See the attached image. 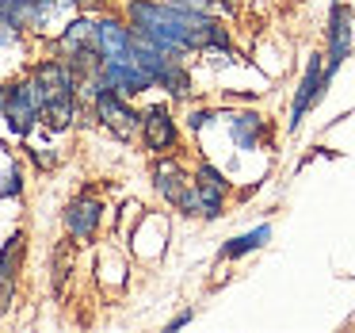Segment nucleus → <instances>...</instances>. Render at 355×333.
Segmentation results:
<instances>
[{
  "label": "nucleus",
  "instance_id": "f257e3e1",
  "mask_svg": "<svg viewBox=\"0 0 355 333\" xmlns=\"http://www.w3.org/2000/svg\"><path fill=\"white\" fill-rule=\"evenodd\" d=\"M126 24L138 39L153 42L161 50H172V54L230 50L225 27L199 8H176V4H161V0H130Z\"/></svg>",
  "mask_w": 355,
  "mask_h": 333
},
{
  "label": "nucleus",
  "instance_id": "f03ea898",
  "mask_svg": "<svg viewBox=\"0 0 355 333\" xmlns=\"http://www.w3.org/2000/svg\"><path fill=\"white\" fill-rule=\"evenodd\" d=\"M31 81L39 85L42 96V119L50 131H69L73 119L80 115V100H77V77L69 73V65L62 58H46L31 70Z\"/></svg>",
  "mask_w": 355,
  "mask_h": 333
},
{
  "label": "nucleus",
  "instance_id": "7ed1b4c3",
  "mask_svg": "<svg viewBox=\"0 0 355 333\" xmlns=\"http://www.w3.org/2000/svg\"><path fill=\"white\" fill-rule=\"evenodd\" d=\"M58 54L69 65V73L77 77V85H85L88 77H100V47H96V24L92 19H73L69 27H62L58 35Z\"/></svg>",
  "mask_w": 355,
  "mask_h": 333
},
{
  "label": "nucleus",
  "instance_id": "20e7f679",
  "mask_svg": "<svg viewBox=\"0 0 355 333\" xmlns=\"http://www.w3.org/2000/svg\"><path fill=\"white\" fill-rule=\"evenodd\" d=\"M225 192H230V180L214 169V165L202 161L195 169V180L187 188V195L180 200V211L184 215H202V218H218L225 207Z\"/></svg>",
  "mask_w": 355,
  "mask_h": 333
},
{
  "label": "nucleus",
  "instance_id": "39448f33",
  "mask_svg": "<svg viewBox=\"0 0 355 333\" xmlns=\"http://www.w3.org/2000/svg\"><path fill=\"white\" fill-rule=\"evenodd\" d=\"M0 115L8 119L12 134H19V138H27V134H31V127L42 119V96H39V85L31 81V73H27L24 81H16V85L4 88Z\"/></svg>",
  "mask_w": 355,
  "mask_h": 333
},
{
  "label": "nucleus",
  "instance_id": "423d86ee",
  "mask_svg": "<svg viewBox=\"0 0 355 333\" xmlns=\"http://www.w3.org/2000/svg\"><path fill=\"white\" fill-rule=\"evenodd\" d=\"M92 115L100 119L111 134H119V138H130L141 123V111H134L126 96L111 92V88H103V85H96V92H92Z\"/></svg>",
  "mask_w": 355,
  "mask_h": 333
},
{
  "label": "nucleus",
  "instance_id": "0eeeda50",
  "mask_svg": "<svg viewBox=\"0 0 355 333\" xmlns=\"http://www.w3.org/2000/svg\"><path fill=\"white\" fill-rule=\"evenodd\" d=\"M355 12L347 8L344 0H336L329 12V54H324V73L336 77V70L352 58V47H355Z\"/></svg>",
  "mask_w": 355,
  "mask_h": 333
},
{
  "label": "nucleus",
  "instance_id": "6e6552de",
  "mask_svg": "<svg viewBox=\"0 0 355 333\" xmlns=\"http://www.w3.org/2000/svg\"><path fill=\"white\" fill-rule=\"evenodd\" d=\"M329 81L332 77L324 73V54H313V58H309V65H306V73H302V85H298V92H294V104H291V123H286L291 131H298L302 119L309 115V108L321 104Z\"/></svg>",
  "mask_w": 355,
  "mask_h": 333
},
{
  "label": "nucleus",
  "instance_id": "1a4fd4ad",
  "mask_svg": "<svg viewBox=\"0 0 355 333\" xmlns=\"http://www.w3.org/2000/svg\"><path fill=\"white\" fill-rule=\"evenodd\" d=\"M141 142H146V149L149 154H157V157H168L172 149H176V142H180V127H176V119L168 115V108H146L141 111Z\"/></svg>",
  "mask_w": 355,
  "mask_h": 333
},
{
  "label": "nucleus",
  "instance_id": "9d476101",
  "mask_svg": "<svg viewBox=\"0 0 355 333\" xmlns=\"http://www.w3.org/2000/svg\"><path fill=\"white\" fill-rule=\"evenodd\" d=\"M27 257V238L24 234H12L0 249V314H8L12 299H16V284H19V268H24Z\"/></svg>",
  "mask_w": 355,
  "mask_h": 333
},
{
  "label": "nucleus",
  "instance_id": "9b49d317",
  "mask_svg": "<svg viewBox=\"0 0 355 333\" xmlns=\"http://www.w3.org/2000/svg\"><path fill=\"white\" fill-rule=\"evenodd\" d=\"M100 81L103 88H111V92H119V96H138V92H146V88H153V81H149V73L146 70H138L134 62H103L100 65Z\"/></svg>",
  "mask_w": 355,
  "mask_h": 333
},
{
  "label": "nucleus",
  "instance_id": "f8f14e48",
  "mask_svg": "<svg viewBox=\"0 0 355 333\" xmlns=\"http://www.w3.org/2000/svg\"><path fill=\"white\" fill-rule=\"evenodd\" d=\"M130 42H134V31L123 19L107 16L96 24V47H100L103 62H130Z\"/></svg>",
  "mask_w": 355,
  "mask_h": 333
},
{
  "label": "nucleus",
  "instance_id": "ddd939ff",
  "mask_svg": "<svg viewBox=\"0 0 355 333\" xmlns=\"http://www.w3.org/2000/svg\"><path fill=\"white\" fill-rule=\"evenodd\" d=\"M100 218H103L100 200L80 195V200H73L69 211H65V230H69V238H77V241H92L96 230H100Z\"/></svg>",
  "mask_w": 355,
  "mask_h": 333
},
{
  "label": "nucleus",
  "instance_id": "4468645a",
  "mask_svg": "<svg viewBox=\"0 0 355 333\" xmlns=\"http://www.w3.org/2000/svg\"><path fill=\"white\" fill-rule=\"evenodd\" d=\"M153 188H157V195H161V200H168L172 207H180V200L187 195L191 180H187V172L180 169L176 161H168V157H164V161L157 165V172H153Z\"/></svg>",
  "mask_w": 355,
  "mask_h": 333
},
{
  "label": "nucleus",
  "instance_id": "2eb2a0df",
  "mask_svg": "<svg viewBox=\"0 0 355 333\" xmlns=\"http://www.w3.org/2000/svg\"><path fill=\"white\" fill-rule=\"evenodd\" d=\"M230 134L241 149H256L263 142V134H268V123L256 111H237V115H230Z\"/></svg>",
  "mask_w": 355,
  "mask_h": 333
},
{
  "label": "nucleus",
  "instance_id": "dca6fc26",
  "mask_svg": "<svg viewBox=\"0 0 355 333\" xmlns=\"http://www.w3.org/2000/svg\"><path fill=\"white\" fill-rule=\"evenodd\" d=\"M271 241V226L263 222V226H256V230H248V234H237V238H230L222 245V261H237V257H245V253H256L260 245H268Z\"/></svg>",
  "mask_w": 355,
  "mask_h": 333
},
{
  "label": "nucleus",
  "instance_id": "f3484780",
  "mask_svg": "<svg viewBox=\"0 0 355 333\" xmlns=\"http://www.w3.org/2000/svg\"><path fill=\"white\" fill-rule=\"evenodd\" d=\"M80 0H31L35 8V27H46L54 16H73Z\"/></svg>",
  "mask_w": 355,
  "mask_h": 333
},
{
  "label": "nucleus",
  "instance_id": "a211bd4d",
  "mask_svg": "<svg viewBox=\"0 0 355 333\" xmlns=\"http://www.w3.org/2000/svg\"><path fill=\"white\" fill-rule=\"evenodd\" d=\"M19 188H24V172H19V165H12L4 184H0V195H19Z\"/></svg>",
  "mask_w": 355,
  "mask_h": 333
},
{
  "label": "nucleus",
  "instance_id": "6ab92c4d",
  "mask_svg": "<svg viewBox=\"0 0 355 333\" xmlns=\"http://www.w3.org/2000/svg\"><path fill=\"white\" fill-rule=\"evenodd\" d=\"M161 4H176V8H199V12L210 8L207 0H161Z\"/></svg>",
  "mask_w": 355,
  "mask_h": 333
},
{
  "label": "nucleus",
  "instance_id": "aec40b11",
  "mask_svg": "<svg viewBox=\"0 0 355 333\" xmlns=\"http://www.w3.org/2000/svg\"><path fill=\"white\" fill-rule=\"evenodd\" d=\"M187 322H191V310H184V314H176V318H172V322H168V330H180V325H187Z\"/></svg>",
  "mask_w": 355,
  "mask_h": 333
},
{
  "label": "nucleus",
  "instance_id": "412c9836",
  "mask_svg": "<svg viewBox=\"0 0 355 333\" xmlns=\"http://www.w3.org/2000/svg\"><path fill=\"white\" fill-rule=\"evenodd\" d=\"M207 119H210V111H195V115H191V131H199Z\"/></svg>",
  "mask_w": 355,
  "mask_h": 333
},
{
  "label": "nucleus",
  "instance_id": "4be33fe9",
  "mask_svg": "<svg viewBox=\"0 0 355 333\" xmlns=\"http://www.w3.org/2000/svg\"><path fill=\"white\" fill-rule=\"evenodd\" d=\"M0 104H4V88H0Z\"/></svg>",
  "mask_w": 355,
  "mask_h": 333
},
{
  "label": "nucleus",
  "instance_id": "5701e85b",
  "mask_svg": "<svg viewBox=\"0 0 355 333\" xmlns=\"http://www.w3.org/2000/svg\"><path fill=\"white\" fill-rule=\"evenodd\" d=\"M207 4H214V0H207Z\"/></svg>",
  "mask_w": 355,
  "mask_h": 333
},
{
  "label": "nucleus",
  "instance_id": "b1692460",
  "mask_svg": "<svg viewBox=\"0 0 355 333\" xmlns=\"http://www.w3.org/2000/svg\"><path fill=\"white\" fill-rule=\"evenodd\" d=\"M332 4H336V0H332Z\"/></svg>",
  "mask_w": 355,
  "mask_h": 333
}]
</instances>
